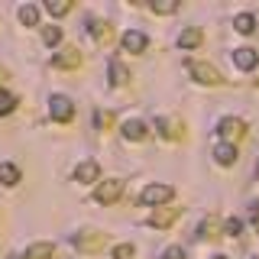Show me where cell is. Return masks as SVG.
<instances>
[{
    "instance_id": "1f68e13d",
    "label": "cell",
    "mask_w": 259,
    "mask_h": 259,
    "mask_svg": "<svg viewBox=\"0 0 259 259\" xmlns=\"http://www.w3.org/2000/svg\"><path fill=\"white\" fill-rule=\"evenodd\" d=\"M210 259H227V256H210Z\"/></svg>"
},
{
    "instance_id": "30bf717a",
    "label": "cell",
    "mask_w": 259,
    "mask_h": 259,
    "mask_svg": "<svg viewBox=\"0 0 259 259\" xmlns=\"http://www.w3.org/2000/svg\"><path fill=\"white\" fill-rule=\"evenodd\" d=\"M123 140H130V143L149 140V126H146L143 120H126V123H123Z\"/></svg>"
},
{
    "instance_id": "4dcf8cb0",
    "label": "cell",
    "mask_w": 259,
    "mask_h": 259,
    "mask_svg": "<svg viewBox=\"0 0 259 259\" xmlns=\"http://www.w3.org/2000/svg\"><path fill=\"white\" fill-rule=\"evenodd\" d=\"M4 75H7V71H4V68H0V81H4Z\"/></svg>"
},
{
    "instance_id": "d6986e66",
    "label": "cell",
    "mask_w": 259,
    "mask_h": 259,
    "mask_svg": "<svg viewBox=\"0 0 259 259\" xmlns=\"http://www.w3.org/2000/svg\"><path fill=\"white\" fill-rule=\"evenodd\" d=\"M20 182V168L10 162H0V185H16Z\"/></svg>"
},
{
    "instance_id": "d4e9b609",
    "label": "cell",
    "mask_w": 259,
    "mask_h": 259,
    "mask_svg": "<svg viewBox=\"0 0 259 259\" xmlns=\"http://www.w3.org/2000/svg\"><path fill=\"white\" fill-rule=\"evenodd\" d=\"M175 10H178L175 0H156L152 4V13H175Z\"/></svg>"
},
{
    "instance_id": "6da1fadb",
    "label": "cell",
    "mask_w": 259,
    "mask_h": 259,
    "mask_svg": "<svg viewBox=\"0 0 259 259\" xmlns=\"http://www.w3.org/2000/svg\"><path fill=\"white\" fill-rule=\"evenodd\" d=\"M188 75L198 81V84H221V71L207 62H198V59L188 62Z\"/></svg>"
},
{
    "instance_id": "5bb4252c",
    "label": "cell",
    "mask_w": 259,
    "mask_h": 259,
    "mask_svg": "<svg viewBox=\"0 0 259 259\" xmlns=\"http://www.w3.org/2000/svg\"><path fill=\"white\" fill-rule=\"evenodd\" d=\"M52 256H55L52 243H32L26 253H23V259H52Z\"/></svg>"
},
{
    "instance_id": "7a4b0ae2",
    "label": "cell",
    "mask_w": 259,
    "mask_h": 259,
    "mask_svg": "<svg viewBox=\"0 0 259 259\" xmlns=\"http://www.w3.org/2000/svg\"><path fill=\"white\" fill-rule=\"evenodd\" d=\"M172 185H146L143 194H140V201L143 204H149V207H159V204H165V201H172Z\"/></svg>"
},
{
    "instance_id": "d6a6232c",
    "label": "cell",
    "mask_w": 259,
    "mask_h": 259,
    "mask_svg": "<svg viewBox=\"0 0 259 259\" xmlns=\"http://www.w3.org/2000/svg\"><path fill=\"white\" fill-rule=\"evenodd\" d=\"M256 172H259V165H256Z\"/></svg>"
},
{
    "instance_id": "cb8c5ba5",
    "label": "cell",
    "mask_w": 259,
    "mask_h": 259,
    "mask_svg": "<svg viewBox=\"0 0 259 259\" xmlns=\"http://www.w3.org/2000/svg\"><path fill=\"white\" fill-rule=\"evenodd\" d=\"M46 10L52 13V16H65V13H71V4H62V0H46Z\"/></svg>"
},
{
    "instance_id": "f1b7e54d",
    "label": "cell",
    "mask_w": 259,
    "mask_h": 259,
    "mask_svg": "<svg viewBox=\"0 0 259 259\" xmlns=\"http://www.w3.org/2000/svg\"><path fill=\"white\" fill-rule=\"evenodd\" d=\"M94 120H97V130H104V126H110V123H113V113H110V110H107V113L97 110V117H94Z\"/></svg>"
},
{
    "instance_id": "8992f818",
    "label": "cell",
    "mask_w": 259,
    "mask_h": 259,
    "mask_svg": "<svg viewBox=\"0 0 259 259\" xmlns=\"http://www.w3.org/2000/svg\"><path fill=\"white\" fill-rule=\"evenodd\" d=\"M52 65H55V68H78V65H81V52L75 46H65V49H59V52L52 55Z\"/></svg>"
},
{
    "instance_id": "277c9868",
    "label": "cell",
    "mask_w": 259,
    "mask_h": 259,
    "mask_svg": "<svg viewBox=\"0 0 259 259\" xmlns=\"http://www.w3.org/2000/svg\"><path fill=\"white\" fill-rule=\"evenodd\" d=\"M49 113H52V120H59V123H68V120L75 117V107H71V101L65 94H55L52 101H49Z\"/></svg>"
},
{
    "instance_id": "7402d4cb",
    "label": "cell",
    "mask_w": 259,
    "mask_h": 259,
    "mask_svg": "<svg viewBox=\"0 0 259 259\" xmlns=\"http://www.w3.org/2000/svg\"><path fill=\"white\" fill-rule=\"evenodd\" d=\"M16 110V97L10 91H0V117H7V113Z\"/></svg>"
},
{
    "instance_id": "4fadbf2b",
    "label": "cell",
    "mask_w": 259,
    "mask_h": 259,
    "mask_svg": "<svg viewBox=\"0 0 259 259\" xmlns=\"http://www.w3.org/2000/svg\"><path fill=\"white\" fill-rule=\"evenodd\" d=\"M214 159H217V165H233V162H237V146L217 143L214 146Z\"/></svg>"
},
{
    "instance_id": "8fae6325",
    "label": "cell",
    "mask_w": 259,
    "mask_h": 259,
    "mask_svg": "<svg viewBox=\"0 0 259 259\" xmlns=\"http://www.w3.org/2000/svg\"><path fill=\"white\" fill-rule=\"evenodd\" d=\"M97 175H101V165H97L94 159H84V162H81V165L75 168V182H81V185L97 182Z\"/></svg>"
},
{
    "instance_id": "484cf974",
    "label": "cell",
    "mask_w": 259,
    "mask_h": 259,
    "mask_svg": "<svg viewBox=\"0 0 259 259\" xmlns=\"http://www.w3.org/2000/svg\"><path fill=\"white\" fill-rule=\"evenodd\" d=\"M110 256L113 259H130V256H133V243H120V246H113Z\"/></svg>"
},
{
    "instance_id": "ba28073f",
    "label": "cell",
    "mask_w": 259,
    "mask_h": 259,
    "mask_svg": "<svg viewBox=\"0 0 259 259\" xmlns=\"http://www.w3.org/2000/svg\"><path fill=\"white\" fill-rule=\"evenodd\" d=\"M233 65H237L240 71H253L256 65H259V52H256V49H246V46H243V49H237V52H233Z\"/></svg>"
},
{
    "instance_id": "f546056e",
    "label": "cell",
    "mask_w": 259,
    "mask_h": 259,
    "mask_svg": "<svg viewBox=\"0 0 259 259\" xmlns=\"http://www.w3.org/2000/svg\"><path fill=\"white\" fill-rule=\"evenodd\" d=\"M162 259H185V249L182 246H168L165 253H162Z\"/></svg>"
},
{
    "instance_id": "4316f807",
    "label": "cell",
    "mask_w": 259,
    "mask_h": 259,
    "mask_svg": "<svg viewBox=\"0 0 259 259\" xmlns=\"http://www.w3.org/2000/svg\"><path fill=\"white\" fill-rule=\"evenodd\" d=\"M224 233H227V237H240V233H243V221H237V217H230V221L224 224Z\"/></svg>"
},
{
    "instance_id": "5b68a950",
    "label": "cell",
    "mask_w": 259,
    "mask_h": 259,
    "mask_svg": "<svg viewBox=\"0 0 259 259\" xmlns=\"http://www.w3.org/2000/svg\"><path fill=\"white\" fill-rule=\"evenodd\" d=\"M104 240H107V237H104L101 230H81L75 237V246L81 249V253H94V249L104 246Z\"/></svg>"
},
{
    "instance_id": "e0dca14e",
    "label": "cell",
    "mask_w": 259,
    "mask_h": 259,
    "mask_svg": "<svg viewBox=\"0 0 259 259\" xmlns=\"http://www.w3.org/2000/svg\"><path fill=\"white\" fill-rule=\"evenodd\" d=\"M156 130L165 136V140H178V136H182V123H178V120H159Z\"/></svg>"
},
{
    "instance_id": "9a60e30c",
    "label": "cell",
    "mask_w": 259,
    "mask_h": 259,
    "mask_svg": "<svg viewBox=\"0 0 259 259\" xmlns=\"http://www.w3.org/2000/svg\"><path fill=\"white\" fill-rule=\"evenodd\" d=\"M88 36L97 39V42H104V39H110V26L104 20H94L91 16V20H88Z\"/></svg>"
},
{
    "instance_id": "ac0fdd59",
    "label": "cell",
    "mask_w": 259,
    "mask_h": 259,
    "mask_svg": "<svg viewBox=\"0 0 259 259\" xmlns=\"http://www.w3.org/2000/svg\"><path fill=\"white\" fill-rule=\"evenodd\" d=\"M233 29L243 32V36H249V32L256 29V16H253V13H240L237 20H233Z\"/></svg>"
},
{
    "instance_id": "836d02e7",
    "label": "cell",
    "mask_w": 259,
    "mask_h": 259,
    "mask_svg": "<svg viewBox=\"0 0 259 259\" xmlns=\"http://www.w3.org/2000/svg\"><path fill=\"white\" fill-rule=\"evenodd\" d=\"M256 259H259V256H256Z\"/></svg>"
},
{
    "instance_id": "44dd1931",
    "label": "cell",
    "mask_w": 259,
    "mask_h": 259,
    "mask_svg": "<svg viewBox=\"0 0 259 259\" xmlns=\"http://www.w3.org/2000/svg\"><path fill=\"white\" fill-rule=\"evenodd\" d=\"M20 23H23V26H36V23H39V10L32 4L20 7Z\"/></svg>"
},
{
    "instance_id": "9c48e42d",
    "label": "cell",
    "mask_w": 259,
    "mask_h": 259,
    "mask_svg": "<svg viewBox=\"0 0 259 259\" xmlns=\"http://www.w3.org/2000/svg\"><path fill=\"white\" fill-rule=\"evenodd\" d=\"M217 133H221L224 140H233V136H243V133H246V123H243L240 117H224L221 123H217Z\"/></svg>"
},
{
    "instance_id": "7c38bea8",
    "label": "cell",
    "mask_w": 259,
    "mask_h": 259,
    "mask_svg": "<svg viewBox=\"0 0 259 259\" xmlns=\"http://www.w3.org/2000/svg\"><path fill=\"white\" fill-rule=\"evenodd\" d=\"M178 214H182V207H165V210L159 207V210H152V214H149V227H159V230H162V227H168Z\"/></svg>"
},
{
    "instance_id": "3957f363",
    "label": "cell",
    "mask_w": 259,
    "mask_h": 259,
    "mask_svg": "<svg viewBox=\"0 0 259 259\" xmlns=\"http://www.w3.org/2000/svg\"><path fill=\"white\" fill-rule=\"evenodd\" d=\"M120 194H123V182L120 178H107V182H101L94 188V201L97 204H113Z\"/></svg>"
},
{
    "instance_id": "603a6c76",
    "label": "cell",
    "mask_w": 259,
    "mask_h": 259,
    "mask_svg": "<svg viewBox=\"0 0 259 259\" xmlns=\"http://www.w3.org/2000/svg\"><path fill=\"white\" fill-rule=\"evenodd\" d=\"M207 237H217V224H214V217L201 221V227H198V240H207Z\"/></svg>"
},
{
    "instance_id": "ffe728a7",
    "label": "cell",
    "mask_w": 259,
    "mask_h": 259,
    "mask_svg": "<svg viewBox=\"0 0 259 259\" xmlns=\"http://www.w3.org/2000/svg\"><path fill=\"white\" fill-rule=\"evenodd\" d=\"M110 81H113V84H126V81H130V71L123 68V65H120V59H110Z\"/></svg>"
},
{
    "instance_id": "2e32d148",
    "label": "cell",
    "mask_w": 259,
    "mask_h": 259,
    "mask_svg": "<svg viewBox=\"0 0 259 259\" xmlns=\"http://www.w3.org/2000/svg\"><path fill=\"white\" fill-rule=\"evenodd\" d=\"M201 39H204V36H201V29L198 26H188L182 36H178V46H182V49H198Z\"/></svg>"
},
{
    "instance_id": "52a82bcc",
    "label": "cell",
    "mask_w": 259,
    "mask_h": 259,
    "mask_svg": "<svg viewBox=\"0 0 259 259\" xmlns=\"http://www.w3.org/2000/svg\"><path fill=\"white\" fill-rule=\"evenodd\" d=\"M120 46H123V52H146L149 39H146V32H140V29H126L123 39H120Z\"/></svg>"
},
{
    "instance_id": "83f0119b",
    "label": "cell",
    "mask_w": 259,
    "mask_h": 259,
    "mask_svg": "<svg viewBox=\"0 0 259 259\" xmlns=\"http://www.w3.org/2000/svg\"><path fill=\"white\" fill-rule=\"evenodd\" d=\"M59 39H62V29H59V26H46V29H42V42L55 46V42H59Z\"/></svg>"
}]
</instances>
